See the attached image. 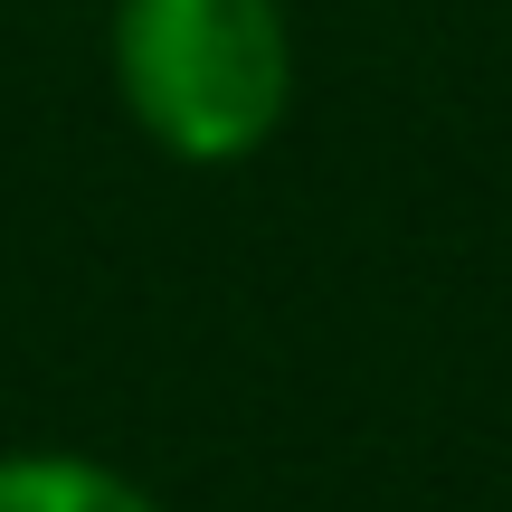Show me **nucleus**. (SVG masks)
<instances>
[{
	"label": "nucleus",
	"mask_w": 512,
	"mask_h": 512,
	"mask_svg": "<svg viewBox=\"0 0 512 512\" xmlns=\"http://www.w3.org/2000/svg\"><path fill=\"white\" fill-rule=\"evenodd\" d=\"M105 76L162 162L238 171L304 95L294 0H105Z\"/></svg>",
	"instance_id": "obj_1"
},
{
	"label": "nucleus",
	"mask_w": 512,
	"mask_h": 512,
	"mask_svg": "<svg viewBox=\"0 0 512 512\" xmlns=\"http://www.w3.org/2000/svg\"><path fill=\"white\" fill-rule=\"evenodd\" d=\"M0 512H162V494L95 446H0Z\"/></svg>",
	"instance_id": "obj_2"
}]
</instances>
